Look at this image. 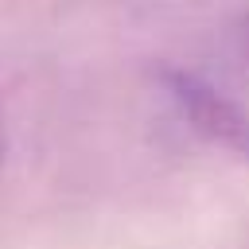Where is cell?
I'll use <instances>...</instances> for the list:
<instances>
[{
  "mask_svg": "<svg viewBox=\"0 0 249 249\" xmlns=\"http://www.w3.org/2000/svg\"><path fill=\"white\" fill-rule=\"evenodd\" d=\"M163 86L171 93V101L179 105L183 121H191V128L198 136H206L218 148H230L237 156H249V113L230 101L222 89H214L210 82H202L198 74L187 70H163Z\"/></svg>",
  "mask_w": 249,
  "mask_h": 249,
  "instance_id": "obj_1",
  "label": "cell"
},
{
  "mask_svg": "<svg viewBox=\"0 0 249 249\" xmlns=\"http://www.w3.org/2000/svg\"><path fill=\"white\" fill-rule=\"evenodd\" d=\"M0 160H4V113H0Z\"/></svg>",
  "mask_w": 249,
  "mask_h": 249,
  "instance_id": "obj_2",
  "label": "cell"
}]
</instances>
